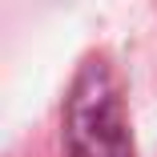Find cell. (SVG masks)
Returning a JSON list of instances; mask_svg holds the SVG:
<instances>
[{"mask_svg":"<svg viewBox=\"0 0 157 157\" xmlns=\"http://www.w3.org/2000/svg\"><path fill=\"white\" fill-rule=\"evenodd\" d=\"M69 157H133L129 117L105 60H85L65 113Z\"/></svg>","mask_w":157,"mask_h":157,"instance_id":"6da1fadb","label":"cell"}]
</instances>
